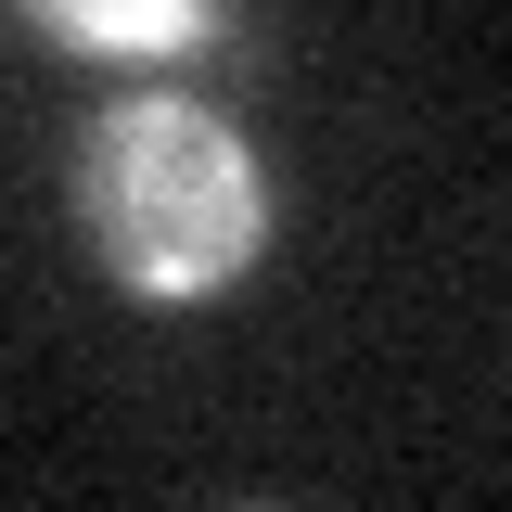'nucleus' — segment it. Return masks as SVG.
Wrapping results in <instances>:
<instances>
[{
  "label": "nucleus",
  "mask_w": 512,
  "mask_h": 512,
  "mask_svg": "<svg viewBox=\"0 0 512 512\" xmlns=\"http://www.w3.org/2000/svg\"><path fill=\"white\" fill-rule=\"evenodd\" d=\"M13 13L90 64H180L231 26V0H13Z\"/></svg>",
  "instance_id": "2"
},
{
  "label": "nucleus",
  "mask_w": 512,
  "mask_h": 512,
  "mask_svg": "<svg viewBox=\"0 0 512 512\" xmlns=\"http://www.w3.org/2000/svg\"><path fill=\"white\" fill-rule=\"evenodd\" d=\"M64 205L141 308H205L269 256V154L192 90H116L64 154Z\"/></svg>",
  "instance_id": "1"
}]
</instances>
